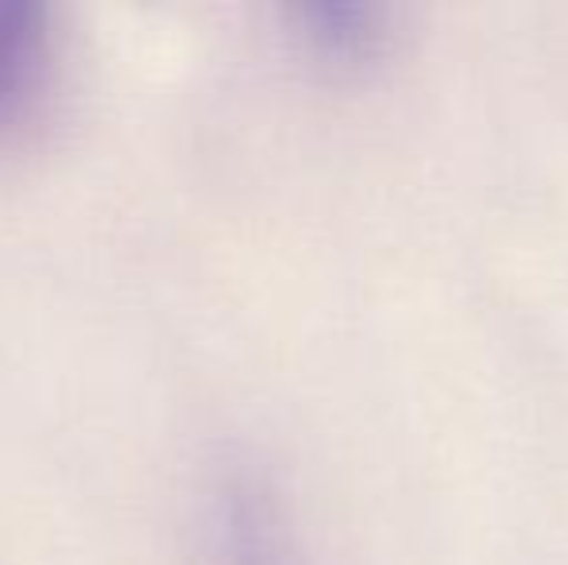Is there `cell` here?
<instances>
[{"label":"cell","mask_w":568,"mask_h":565,"mask_svg":"<svg viewBox=\"0 0 568 565\" xmlns=\"http://www.w3.org/2000/svg\"><path fill=\"white\" fill-rule=\"evenodd\" d=\"M205 565H302L291 515L252 461L217 468L205 496Z\"/></svg>","instance_id":"obj_1"},{"label":"cell","mask_w":568,"mask_h":565,"mask_svg":"<svg viewBox=\"0 0 568 565\" xmlns=\"http://www.w3.org/2000/svg\"><path fill=\"white\" fill-rule=\"evenodd\" d=\"M59 59V8L51 0H0V140L43 109Z\"/></svg>","instance_id":"obj_2"},{"label":"cell","mask_w":568,"mask_h":565,"mask_svg":"<svg viewBox=\"0 0 568 565\" xmlns=\"http://www.w3.org/2000/svg\"><path fill=\"white\" fill-rule=\"evenodd\" d=\"M283 23L310 59L341 74L372 70L398 43V12L367 0H294Z\"/></svg>","instance_id":"obj_3"}]
</instances>
